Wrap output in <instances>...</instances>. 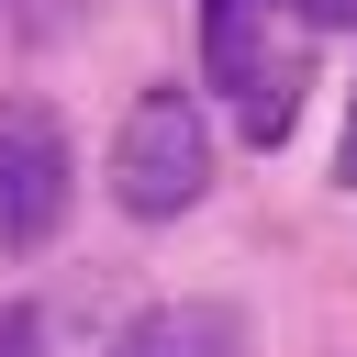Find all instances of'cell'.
Returning <instances> with one entry per match:
<instances>
[{"mask_svg":"<svg viewBox=\"0 0 357 357\" xmlns=\"http://www.w3.org/2000/svg\"><path fill=\"white\" fill-rule=\"evenodd\" d=\"M201 190H212V123H201V100H190L178 78L134 89V112H123V134H112V201H123L134 223H178Z\"/></svg>","mask_w":357,"mask_h":357,"instance_id":"cell-1","label":"cell"},{"mask_svg":"<svg viewBox=\"0 0 357 357\" xmlns=\"http://www.w3.org/2000/svg\"><path fill=\"white\" fill-rule=\"evenodd\" d=\"M268 11L279 0H201V78L223 89L245 145H279L301 112V67H290V45H268Z\"/></svg>","mask_w":357,"mask_h":357,"instance_id":"cell-2","label":"cell"},{"mask_svg":"<svg viewBox=\"0 0 357 357\" xmlns=\"http://www.w3.org/2000/svg\"><path fill=\"white\" fill-rule=\"evenodd\" d=\"M67 190H78V156H67V123L45 100H0V245H45L67 223Z\"/></svg>","mask_w":357,"mask_h":357,"instance_id":"cell-3","label":"cell"},{"mask_svg":"<svg viewBox=\"0 0 357 357\" xmlns=\"http://www.w3.org/2000/svg\"><path fill=\"white\" fill-rule=\"evenodd\" d=\"M112 357H245V324L223 301H156L112 335Z\"/></svg>","mask_w":357,"mask_h":357,"instance_id":"cell-4","label":"cell"},{"mask_svg":"<svg viewBox=\"0 0 357 357\" xmlns=\"http://www.w3.org/2000/svg\"><path fill=\"white\" fill-rule=\"evenodd\" d=\"M0 357H45V312L33 301H0Z\"/></svg>","mask_w":357,"mask_h":357,"instance_id":"cell-5","label":"cell"},{"mask_svg":"<svg viewBox=\"0 0 357 357\" xmlns=\"http://www.w3.org/2000/svg\"><path fill=\"white\" fill-rule=\"evenodd\" d=\"M290 11H301L312 33H357V0H290Z\"/></svg>","mask_w":357,"mask_h":357,"instance_id":"cell-6","label":"cell"},{"mask_svg":"<svg viewBox=\"0 0 357 357\" xmlns=\"http://www.w3.org/2000/svg\"><path fill=\"white\" fill-rule=\"evenodd\" d=\"M335 178L357 190V89H346V134H335Z\"/></svg>","mask_w":357,"mask_h":357,"instance_id":"cell-7","label":"cell"}]
</instances>
